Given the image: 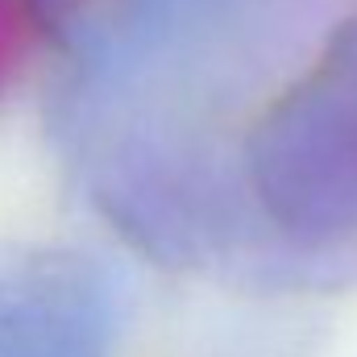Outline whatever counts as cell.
Listing matches in <instances>:
<instances>
[{
  "instance_id": "obj_1",
  "label": "cell",
  "mask_w": 357,
  "mask_h": 357,
  "mask_svg": "<svg viewBox=\"0 0 357 357\" xmlns=\"http://www.w3.org/2000/svg\"><path fill=\"white\" fill-rule=\"evenodd\" d=\"M38 46L33 0H0V91H8L29 67Z\"/></svg>"
}]
</instances>
